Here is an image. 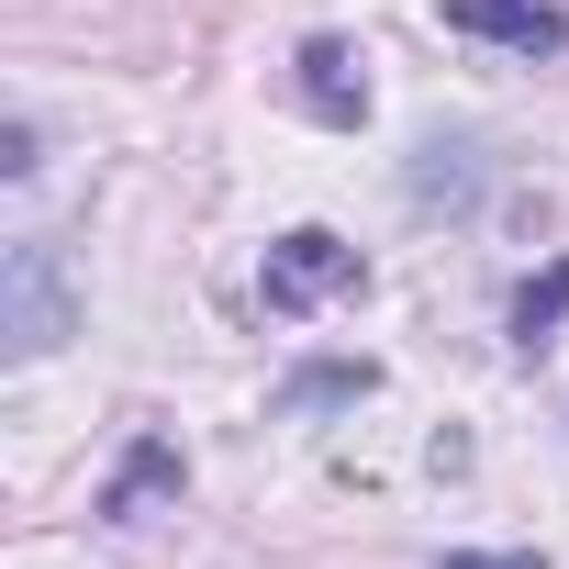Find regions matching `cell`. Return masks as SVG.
<instances>
[{"mask_svg":"<svg viewBox=\"0 0 569 569\" xmlns=\"http://www.w3.org/2000/svg\"><path fill=\"white\" fill-rule=\"evenodd\" d=\"M68 325H79L68 257H57L46 234H12V246H0V358L34 369V358H57V347H68Z\"/></svg>","mask_w":569,"mask_h":569,"instance_id":"obj_1","label":"cell"},{"mask_svg":"<svg viewBox=\"0 0 569 569\" xmlns=\"http://www.w3.org/2000/svg\"><path fill=\"white\" fill-rule=\"evenodd\" d=\"M347 291H369V257H358L347 234H325V223L279 234L268 268H257V302H268L279 325H302V313H325V302H347Z\"/></svg>","mask_w":569,"mask_h":569,"instance_id":"obj_2","label":"cell"},{"mask_svg":"<svg viewBox=\"0 0 569 569\" xmlns=\"http://www.w3.org/2000/svg\"><path fill=\"white\" fill-rule=\"evenodd\" d=\"M447 34H480V46H513V57H569L558 0H447Z\"/></svg>","mask_w":569,"mask_h":569,"instance_id":"obj_3","label":"cell"},{"mask_svg":"<svg viewBox=\"0 0 569 569\" xmlns=\"http://www.w3.org/2000/svg\"><path fill=\"white\" fill-rule=\"evenodd\" d=\"M291 90H302V112H313V123H336V134H358V123H369V79H358V57H347L336 34H313V46H302Z\"/></svg>","mask_w":569,"mask_h":569,"instance_id":"obj_4","label":"cell"},{"mask_svg":"<svg viewBox=\"0 0 569 569\" xmlns=\"http://www.w3.org/2000/svg\"><path fill=\"white\" fill-rule=\"evenodd\" d=\"M179 480H190V458H179L168 436H134V447H123V469H112V491H101V513H112V525H146Z\"/></svg>","mask_w":569,"mask_h":569,"instance_id":"obj_5","label":"cell"},{"mask_svg":"<svg viewBox=\"0 0 569 569\" xmlns=\"http://www.w3.org/2000/svg\"><path fill=\"white\" fill-rule=\"evenodd\" d=\"M558 325H569V257H558L547 279H525V291H513V347L536 358V347H547Z\"/></svg>","mask_w":569,"mask_h":569,"instance_id":"obj_6","label":"cell"},{"mask_svg":"<svg viewBox=\"0 0 569 569\" xmlns=\"http://www.w3.org/2000/svg\"><path fill=\"white\" fill-rule=\"evenodd\" d=\"M369 380H380L369 358H336V369H302V380H291V402H336V391H369Z\"/></svg>","mask_w":569,"mask_h":569,"instance_id":"obj_7","label":"cell"},{"mask_svg":"<svg viewBox=\"0 0 569 569\" xmlns=\"http://www.w3.org/2000/svg\"><path fill=\"white\" fill-rule=\"evenodd\" d=\"M436 569H547L536 547H458V558H436Z\"/></svg>","mask_w":569,"mask_h":569,"instance_id":"obj_8","label":"cell"}]
</instances>
